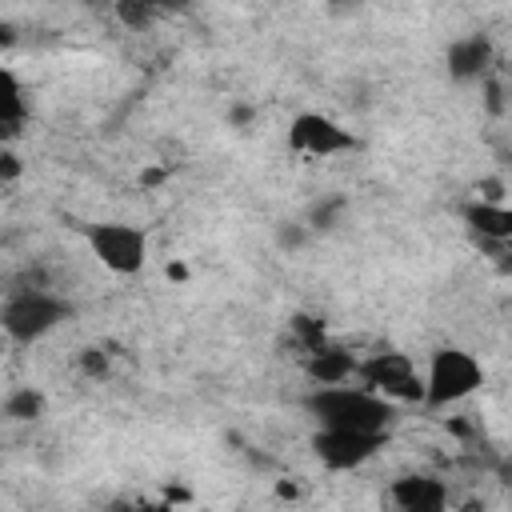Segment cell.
Wrapping results in <instances>:
<instances>
[{"mask_svg":"<svg viewBox=\"0 0 512 512\" xmlns=\"http://www.w3.org/2000/svg\"><path fill=\"white\" fill-rule=\"evenodd\" d=\"M304 408L324 428H356V432H384L396 424V404L380 392H372L360 380L344 384H312Z\"/></svg>","mask_w":512,"mask_h":512,"instance_id":"cell-1","label":"cell"},{"mask_svg":"<svg viewBox=\"0 0 512 512\" xmlns=\"http://www.w3.org/2000/svg\"><path fill=\"white\" fill-rule=\"evenodd\" d=\"M484 388V364L476 352L444 344L424 364V408H456Z\"/></svg>","mask_w":512,"mask_h":512,"instance_id":"cell-2","label":"cell"},{"mask_svg":"<svg viewBox=\"0 0 512 512\" xmlns=\"http://www.w3.org/2000/svg\"><path fill=\"white\" fill-rule=\"evenodd\" d=\"M64 320H68V300L56 296L52 288H40V284L12 288L4 296V308H0V324H4V336L12 344H36L48 332H56Z\"/></svg>","mask_w":512,"mask_h":512,"instance_id":"cell-3","label":"cell"},{"mask_svg":"<svg viewBox=\"0 0 512 512\" xmlns=\"http://www.w3.org/2000/svg\"><path fill=\"white\" fill-rule=\"evenodd\" d=\"M88 252L112 276H140L148 264V232L128 220H96L88 224Z\"/></svg>","mask_w":512,"mask_h":512,"instance_id":"cell-4","label":"cell"},{"mask_svg":"<svg viewBox=\"0 0 512 512\" xmlns=\"http://www.w3.org/2000/svg\"><path fill=\"white\" fill-rule=\"evenodd\" d=\"M356 380L368 384L372 392L388 396L396 408L404 404H424V368L408 352H368L356 364Z\"/></svg>","mask_w":512,"mask_h":512,"instance_id":"cell-5","label":"cell"},{"mask_svg":"<svg viewBox=\"0 0 512 512\" xmlns=\"http://www.w3.org/2000/svg\"><path fill=\"white\" fill-rule=\"evenodd\" d=\"M288 152L308 160H332V156L360 152V136L324 112H296L288 124Z\"/></svg>","mask_w":512,"mask_h":512,"instance_id":"cell-6","label":"cell"},{"mask_svg":"<svg viewBox=\"0 0 512 512\" xmlns=\"http://www.w3.org/2000/svg\"><path fill=\"white\" fill-rule=\"evenodd\" d=\"M384 432H356V428H316L312 436V452L328 472H356L364 468L380 448H384Z\"/></svg>","mask_w":512,"mask_h":512,"instance_id":"cell-7","label":"cell"},{"mask_svg":"<svg viewBox=\"0 0 512 512\" xmlns=\"http://www.w3.org/2000/svg\"><path fill=\"white\" fill-rule=\"evenodd\" d=\"M356 364L360 356L348 352V348H336V344H320L312 352H304V372L312 384H344V380H356Z\"/></svg>","mask_w":512,"mask_h":512,"instance_id":"cell-8","label":"cell"},{"mask_svg":"<svg viewBox=\"0 0 512 512\" xmlns=\"http://www.w3.org/2000/svg\"><path fill=\"white\" fill-rule=\"evenodd\" d=\"M392 504L404 508V512H440L448 504V488L444 480L436 476H400L392 488H388Z\"/></svg>","mask_w":512,"mask_h":512,"instance_id":"cell-9","label":"cell"},{"mask_svg":"<svg viewBox=\"0 0 512 512\" xmlns=\"http://www.w3.org/2000/svg\"><path fill=\"white\" fill-rule=\"evenodd\" d=\"M464 224L488 244H512V204H504V200L464 204Z\"/></svg>","mask_w":512,"mask_h":512,"instance_id":"cell-10","label":"cell"},{"mask_svg":"<svg viewBox=\"0 0 512 512\" xmlns=\"http://www.w3.org/2000/svg\"><path fill=\"white\" fill-rule=\"evenodd\" d=\"M28 116H32V104L24 96L20 76L12 68H4V76H0V128H4V144H12L20 136Z\"/></svg>","mask_w":512,"mask_h":512,"instance_id":"cell-11","label":"cell"},{"mask_svg":"<svg viewBox=\"0 0 512 512\" xmlns=\"http://www.w3.org/2000/svg\"><path fill=\"white\" fill-rule=\"evenodd\" d=\"M488 60H492V44L484 36H464V40H456L448 48V72H452V80H476V76H484Z\"/></svg>","mask_w":512,"mask_h":512,"instance_id":"cell-12","label":"cell"},{"mask_svg":"<svg viewBox=\"0 0 512 512\" xmlns=\"http://www.w3.org/2000/svg\"><path fill=\"white\" fill-rule=\"evenodd\" d=\"M112 12H116V20H120V24H128L132 32L148 28V24L160 16V8H156L152 0H116V4H112Z\"/></svg>","mask_w":512,"mask_h":512,"instance_id":"cell-13","label":"cell"},{"mask_svg":"<svg viewBox=\"0 0 512 512\" xmlns=\"http://www.w3.org/2000/svg\"><path fill=\"white\" fill-rule=\"evenodd\" d=\"M40 408H44V396H40L36 388H16V392H8V400H4V416H8V420H36Z\"/></svg>","mask_w":512,"mask_h":512,"instance_id":"cell-14","label":"cell"},{"mask_svg":"<svg viewBox=\"0 0 512 512\" xmlns=\"http://www.w3.org/2000/svg\"><path fill=\"white\" fill-rule=\"evenodd\" d=\"M4 164H0V176H4V184H12L16 176H20V156L12 152V144H4V156H0Z\"/></svg>","mask_w":512,"mask_h":512,"instance_id":"cell-15","label":"cell"},{"mask_svg":"<svg viewBox=\"0 0 512 512\" xmlns=\"http://www.w3.org/2000/svg\"><path fill=\"white\" fill-rule=\"evenodd\" d=\"M84 372H104V352L88 348V352H84Z\"/></svg>","mask_w":512,"mask_h":512,"instance_id":"cell-16","label":"cell"},{"mask_svg":"<svg viewBox=\"0 0 512 512\" xmlns=\"http://www.w3.org/2000/svg\"><path fill=\"white\" fill-rule=\"evenodd\" d=\"M152 4H156V8L164 12V8H172V4H184V0H152Z\"/></svg>","mask_w":512,"mask_h":512,"instance_id":"cell-17","label":"cell"},{"mask_svg":"<svg viewBox=\"0 0 512 512\" xmlns=\"http://www.w3.org/2000/svg\"><path fill=\"white\" fill-rule=\"evenodd\" d=\"M108 4H116V0H108Z\"/></svg>","mask_w":512,"mask_h":512,"instance_id":"cell-18","label":"cell"}]
</instances>
